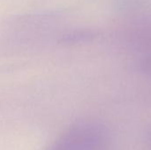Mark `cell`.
I'll return each mask as SVG.
<instances>
[{
	"instance_id": "1",
	"label": "cell",
	"mask_w": 151,
	"mask_h": 150,
	"mask_svg": "<svg viewBox=\"0 0 151 150\" xmlns=\"http://www.w3.org/2000/svg\"><path fill=\"white\" fill-rule=\"evenodd\" d=\"M107 129L95 121H82L71 126L49 150H106Z\"/></svg>"
},
{
	"instance_id": "2",
	"label": "cell",
	"mask_w": 151,
	"mask_h": 150,
	"mask_svg": "<svg viewBox=\"0 0 151 150\" xmlns=\"http://www.w3.org/2000/svg\"><path fill=\"white\" fill-rule=\"evenodd\" d=\"M141 69L144 74L151 77V52L148 53L141 62Z\"/></svg>"
},
{
	"instance_id": "3",
	"label": "cell",
	"mask_w": 151,
	"mask_h": 150,
	"mask_svg": "<svg viewBox=\"0 0 151 150\" xmlns=\"http://www.w3.org/2000/svg\"><path fill=\"white\" fill-rule=\"evenodd\" d=\"M150 146H151V134H150Z\"/></svg>"
}]
</instances>
